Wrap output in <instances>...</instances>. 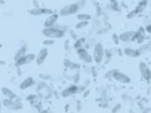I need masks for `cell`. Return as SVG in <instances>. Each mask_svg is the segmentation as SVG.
Wrapping results in <instances>:
<instances>
[{
    "mask_svg": "<svg viewBox=\"0 0 151 113\" xmlns=\"http://www.w3.org/2000/svg\"><path fill=\"white\" fill-rule=\"evenodd\" d=\"M129 113H136L134 109H131V108H130V109H129Z\"/></svg>",
    "mask_w": 151,
    "mask_h": 113,
    "instance_id": "obj_51",
    "label": "cell"
},
{
    "mask_svg": "<svg viewBox=\"0 0 151 113\" xmlns=\"http://www.w3.org/2000/svg\"><path fill=\"white\" fill-rule=\"evenodd\" d=\"M35 58H37V54H34V53H27L24 56H22V58L14 60L15 68H20V67H23V65H25V64L35 62Z\"/></svg>",
    "mask_w": 151,
    "mask_h": 113,
    "instance_id": "obj_6",
    "label": "cell"
},
{
    "mask_svg": "<svg viewBox=\"0 0 151 113\" xmlns=\"http://www.w3.org/2000/svg\"><path fill=\"white\" fill-rule=\"evenodd\" d=\"M139 51H140V54L142 55L144 53H146V51H149V44H142L140 46V48H137Z\"/></svg>",
    "mask_w": 151,
    "mask_h": 113,
    "instance_id": "obj_35",
    "label": "cell"
},
{
    "mask_svg": "<svg viewBox=\"0 0 151 113\" xmlns=\"http://www.w3.org/2000/svg\"><path fill=\"white\" fill-rule=\"evenodd\" d=\"M112 79H115L116 82H119L121 84H130L131 83V77L130 75H127L126 73L121 72V70H119V69H116V72H115V74H113Z\"/></svg>",
    "mask_w": 151,
    "mask_h": 113,
    "instance_id": "obj_9",
    "label": "cell"
},
{
    "mask_svg": "<svg viewBox=\"0 0 151 113\" xmlns=\"http://www.w3.org/2000/svg\"><path fill=\"white\" fill-rule=\"evenodd\" d=\"M69 34H70V36H72L74 40H76V39H78V38H79L77 34H76V31H74V30H69Z\"/></svg>",
    "mask_w": 151,
    "mask_h": 113,
    "instance_id": "obj_42",
    "label": "cell"
},
{
    "mask_svg": "<svg viewBox=\"0 0 151 113\" xmlns=\"http://www.w3.org/2000/svg\"><path fill=\"white\" fill-rule=\"evenodd\" d=\"M77 19H78V21H91L92 16H91V14H87V13H78Z\"/></svg>",
    "mask_w": 151,
    "mask_h": 113,
    "instance_id": "obj_24",
    "label": "cell"
},
{
    "mask_svg": "<svg viewBox=\"0 0 151 113\" xmlns=\"http://www.w3.org/2000/svg\"><path fill=\"white\" fill-rule=\"evenodd\" d=\"M145 30H146V33H147V34H150L151 35V24H147L145 26Z\"/></svg>",
    "mask_w": 151,
    "mask_h": 113,
    "instance_id": "obj_44",
    "label": "cell"
},
{
    "mask_svg": "<svg viewBox=\"0 0 151 113\" xmlns=\"http://www.w3.org/2000/svg\"><path fill=\"white\" fill-rule=\"evenodd\" d=\"M87 43V38H84V36H81V38H78V39H76L74 40V44H73V48L77 50L79 48H83L84 44Z\"/></svg>",
    "mask_w": 151,
    "mask_h": 113,
    "instance_id": "obj_22",
    "label": "cell"
},
{
    "mask_svg": "<svg viewBox=\"0 0 151 113\" xmlns=\"http://www.w3.org/2000/svg\"><path fill=\"white\" fill-rule=\"evenodd\" d=\"M76 94H78V84H69L64 89H62V92H60V97L63 98H69V97H73Z\"/></svg>",
    "mask_w": 151,
    "mask_h": 113,
    "instance_id": "obj_8",
    "label": "cell"
},
{
    "mask_svg": "<svg viewBox=\"0 0 151 113\" xmlns=\"http://www.w3.org/2000/svg\"><path fill=\"white\" fill-rule=\"evenodd\" d=\"M78 4V6H79V9H83V8H86V5H87V0H78V1H76Z\"/></svg>",
    "mask_w": 151,
    "mask_h": 113,
    "instance_id": "obj_37",
    "label": "cell"
},
{
    "mask_svg": "<svg viewBox=\"0 0 151 113\" xmlns=\"http://www.w3.org/2000/svg\"><path fill=\"white\" fill-rule=\"evenodd\" d=\"M0 4H1V5H3V4H4V0H0Z\"/></svg>",
    "mask_w": 151,
    "mask_h": 113,
    "instance_id": "obj_54",
    "label": "cell"
},
{
    "mask_svg": "<svg viewBox=\"0 0 151 113\" xmlns=\"http://www.w3.org/2000/svg\"><path fill=\"white\" fill-rule=\"evenodd\" d=\"M124 54L126 56H129V58H137V56H141L139 49L136 48H130V46H127V48L124 49Z\"/></svg>",
    "mask_w": 151,
    "mask_h": 113,
    "instance_id": "obj_18",
    "label": "cell"
},
{
    "mask_svg": "<svg viewBox=\"0 0 151 113\" xmlns=\"http://www.w3.org/2000/svg\"><path fill=\"white\" fill-rule=\"evenodd\" d=\"M69 107H70V106L67 104V106H65V108H64V111H65V112H68V111H69Z\"/></svg>",
    "mask_w": 151,
    "mask_h": 113,
    "instance_id": "obj_50",
    "label": "cell"
},
{
    "mask_svg": "<svg viewBox=\"0 0 151 113\" xmlns=\"http://www.w3.org/2000/svg\"><path fill=\"white\" fill-rule=\"evenodd\" d=\"M0 91H1V94L5 98H10V99H15V98L18 97L17 94H15V92L14 91H12L10 88L9 87H1V89H0Z\"/></svg>",
    "mask_w": 151,
    "mask_h": 113,
    "instance_id": "obj_20",
    "label": "cell"
},
{
    "mask_svg": "<svg viewBox=\"0 0 151 113\" xmlns=\"http://www.w3.org/2000/svg\"><path fill=\"white\" fill-rule=\"evenodd\" d=\"M106 10L111 11V13H120L121 11V6L117 3V0H110L106 5Z\"/></svg>",
    "mask_w": 151,
    "mask_h": 113,
    "instance_id": "obj_16",
    "label": "cell"
},
{
    "mask_svg": "<svg viewBox=\"0 0 151 113\" xmlns=\"http://www.w3.org/2000/svg\"><path fill=\"white\" fill-rule=\"evenodd\" d=\"M136 15H137V14H136V11H135V10H131V11H129V13H127L126 18H127V19H134Z\"/></svg>",
    "mask_w": 151,
    "mask_h": 113,
    "instance_id": "obj_39",
    "label": "cell"
},
{
    "mask_svg": "<svg viewBox=\"0 0 151 113\" xmlns=\"http://www.w3.org/2000/svg\"><path fill=\"white\" fill-rule=\"evenodd\" d=\"M149 53H151V44H149Z\"/></svg>",
    "mask_w": 151,
    "mask_h": 113,
    "instance_id": "obj_53",
    "label": "cell"
},
{
    "mask_svg": "<svg viewBox=\"0 0 151 113\" xmlns=\"http://www.w3.org/2000/svg\"><path fill=\"white\" fill-rule=\"evenodd\" d=\"M89 94H91V91H89V89H86V91L82 93V97H83V98H87Z\"/></svg>",
    "mask_w": 151,
    "mask_h": 113,
    "instance_id": "obj_43",
    "label": "cell"
},
{
    "mask_svg": "<svg viewBox=\"0 0 151 113\" xmlns=\"http://www.w3.org/2000/svg\"><path fill=\"white\" fill-rule=\"evenodd\" d=\"M137 44L142 45L145 44L146 41V30H145V26H140L137 30H136V34H135V40Z\"/></svg>",
    "mask_w": 151,
    "mask_h": 113,
    "instance_id": "obj_12",
    "label": "cell"
},
{
    "mask_svg": "<svg viewBox=\"0 0 151 113\" xmlns=\"http://www.w3.org/2000/svg\"><path fill=\"white\" fill-rule=\"evenodd\" d=\"M1 104L10 111H22L23 109V102L20 97H17L15 99H10V98H4L1 101Z\"/></svg>",
    "mask_w": 151,
    "mask_h": 113,
    "instance_id": "obj_3",
    "label": "cell"
},
{
    "mask_svg": "<svg viewBox=\"0 0 151 113\" xmlns=\"http://www.w3.org/2000/svg\"><path fill=\"white\" fill-rule=\"evenodd\" d=\"M79 82H81V73H79V72H76V73L73 74V77H72V83L78 84Z\"/></svg>",
    "mask_w": 151,
    "mask_h": 113,
    "instance_id": "obj_29",
    "label": "cell"
},
{
    "mask_svg": "<svg viewBox=\"0 0 151 113\" xmlns=\"http://www.w3.org/2000/svg\"><path fill=\"white\" fill-rule=\"evenodd\" d=\"M122 101H124V102H132V98L129 96V94H126V93H124V94H122Z\"/></svg>",
    "mask_w": 151,
    "mask_h": 113,
    "instance_id": "obj_38",
    "label": "cell"
},
{
    "mask_svg": "<svg viewBox=\"0 0 151 113\" xmlns=\"http://www.w3.org/2000/svg\"><path fill=\"white\" fill-rule=\"evenodd\" d=\"M147 4H149V0H140V1L137 3V5L135 6L134 10L136 11L137 15H140V14H142L145 11V9H146V6H147Z\"/></svg>",
    "mask_w": 151,
    "mask_h": 113,
    "instance_id": "obj_19",
    "label": "cell"
},
{
    "mask_svg": "<svg viewBox=\"0 0 151 113\" xmlns=\"http://www.w3.org/2000/svg\"><path fill=\"white\" fill-rule=\"evenodd\" d=\"M0 104H1V101H0Z\"/></svg>",
    "mask_w": 151,
    "mask_h": 113,
    "instance_id": "obj_57",
    "label": "cell"
},
{
    "mask_svg": "<svg viewBox=\"0 0 151 113\" xmlns=\"http://www.w3.org/2000/svg\"><path fill=\"white\" fill-rule=\"evenodd\" d=\"M81 109H82V103L77 101V111H81Z\"/></svg>",
    "mask_w": 151,
    "mask_h": 113,
    "instance_id": "obj_49",
    "label": "cell"
},
{
    "mask_svg": "<svg viewBox=\"0 0 151 113\" xmlns=\"http://www.w3.org/2000/svg\"><path fill=\"white\" fill-rule=\"evenodd\" d=\"M29 14L32 16H40V15H44L43 14V8H33L29 10Z\"/></svg>",
    "mask_w": 151,
    "mask_h": 113,
    "instance_id": "obj_25",
    "label": "cell"
},
{
    "mask_svg": "<svg viewBox=\"0 0 151 113\" xmlns=\"http://www.w3.org/2000/svg\"><path fill=\"white\" fill-rule=\"evenodd\" d=\"M27 101L29 102L32 106H35V103H37V102L42 101V98L38 96V93H37V94H28V96H27Z\"/></svg>",
    "mask_w": 151,
    "mask_h": 113,
    "instance_id": "obj_23",
    "label": "cell"
},
{
    "mask_svg": "<svg viewBox=\"0 0 151 113\" xmlns=\"http://www.w3.org/2000/svg\"><path fill=\"white\" fill-rule=\"evenodd\" d=\"M87 89V86L86 84H83V86H78V94H82L84 91Z\"/></svg>",
    "mask_w": 151,
    "mask_h": 113,
    "instance_id": "obj_40",
    "label": "cell"
},
{
    "mask_svg": "<svg viewBox=\"0 0 151 113\" xmlns=\"http://www.w3.org/2000/svg\"><path fill=\"white\" fill-rule=\"evenodd\" d=\"M64 49H65V50H69V49H70V46H69V40H65V41H64Z\"/></svg>",
    "mask_w": 151,
    "mask_h": 113,
    "instance_id": "obj_45",
    "label": "cell"
},
{
    "mask_svg": "<svg viewBox=\"0 0 151 113\" xmlns=\"http://www.w3.org/2000/svg\"><path fill=\"white\" fill-rule=\"evenodd\" d=\"M63 65H64V68L65 69H69V70H76V72H79L82 68V65L79 64V63H76L73 62V60H70L69 58H65L63 60Z\"/></svg>",
    "mask_w": 151,
    "mask_h": 113,
    "instance_id": "obj_14",
    "label": "cell"
},
{
    "mask_svg": "<svg viewBox=\"0 0 151 113\" xmlns=\"http://www.w3.org/2000/svg\"><path fill=\"white\" fill-rule=\"evenodd\" d=\"M58 19H59V14H57V13H53L52 15H48L43 23L44 28H50V26H54L55 24H58Z\"/></svg>",
    "mask_w": 151,
    "mask_h": 113,
    "instance_id": "obj_13",
    "label": "cell"
},
{
    "mask_svg": "<svg viewBox=\"0 0 151 113\" xmlns=\"http://www.w3.org/2000/svg\"><path fill=\"white\" fill-rule=\"evenodd\" d=\"M151 112V108L150 107H145L142 111H141V113H150Z\"/></svg>",
    "mask_w": 151,
    "mask_h": 113,
    "instance_id": "obj_46",
    "label": "cell"
},
{
    "mask_svg": "<svg viewBox=\"0 0 151 113\" xmlns=\"http://www.w3.org/2000/svg\"><path fill=\"white\" fill-rule=\"evenodd\" d=\"M33 5H34V8H40L39 3H38V0H33Z\"/></svg>",
    "mask_w": 151,
    "mask_h": 113,
    "instance_id": "obj_47",
    "label": "cell"
},
{
    "mask_svg": "<svg viewBox=\"0 0 151 113\" xmlns=\"http://www.w3.org/2000/svg\"><path fill=\"white\" fill-rule=\"evenodd\" d=\"M39 79L40 81H44V82H50L53 77H52L50 74H47V73H40L39 74Z\"/></svg>",
    "mask_w": 151,
    "mask_h": 113,
    "instance_id": "obj_28",
    "label": "cell"
},
{
    "mask_svg": "<svg viewBox=\"0 0 151 113\" xmlns=\"http://www.w3.org/2000/svg\"><path fill=\"white\" fill-rule=\"evenodd\" d=\"M139 72L141 74V78L144 79L146 83H151V69L149 67V64L141 60L139 63Z\"/></svg>",
    "mask_w": 151,
    "mask_h": 113,
    "instance_id": "obj_5",
    "label": "cell"
},
{
    "mask_svg": "<svg viewBox=\"0 0 151 113\" xmlns=\"http://www.w3.org/2000/svg\"><path fill=\"white\" fill-rule=\"evenodd\" d=\"M121 109H122V104L121 103H117V104H115L111 108V113H119Z\"/></svg>",
    "mask_w": 151,
    "mask_h": 113,
    "instance_id": "obj_32",
    "label": "cell"
},
{
    "mask_svg": "<svg viewBox=\"0 0 151 113\" xmlns=\"http://www.w3.org/2000/svg\"><path fill=\"white\" fill-rule=\"evenodd\" d=\"M27 53H28V45H27L25 41H23V43L20 44V46H19V49L15 51V54H14V60L24 56Z\"/></svg>",
    "mask_w": 151,
    "mask_h": 113,
    "instance_id": "obj_17",
    "label": "cell"
},
{
    "mask_svg": "<svg viewBox=\"0 0 151 113\" xmlns=\"http://www.w3.org/2000/svg\"><path fill=\"white\" fill-rule=\"evenodd\" d=\"M35 86V79L33 77H27L25 79H23L19 84V89L20 91H25V89L30 88V87H34Z\"/></svg>",
    "mask_w": 151,
    "mask_h": 113,
    "instance_id": "obj_15",
    "label": "cell"
},
{
    "mask_svg": "<svg viewBox=\"0 0 151 113\" xmlns=\"http://www.w3.org/2000/svg\"><path fill=\"white\" fill-rule=\"evenodd\" d=\"M149 20H150V24H151V11H150V14H149Z\"/></svg>",
    "mask_w": 151,
    "mask_h": 113,
    "instance_id": "obj_52",
    "label": "cell"
},
{
    "mask_svg": "<svg viewBox=\"0 0 151 113\" xmlns=\"http://www.w3.org/2000/svg\"><path fill=\"white\" fill-rule=\"evenodd\" d=\"M76 51H77L78 58L81 59V62H83L84 64H92V63H94V62H93V56H92V54L89 53L87 49L79 48V49H77Z\"/></svg>",
    "mask_w": 151,
    "mask_h": 113,
    "instance_id": "obj_7",
    "label": "cell"
},
{
    "mask_svg": "<svg viewBox=\"0 0 151 113\" xmlns=\"http://www.w3.org/2000/svg\"><path fill=\"white\" fill-rule=\"evenodd\" d=\"M135 34H136L135 30H125V31H122L121 34H119L120 41H122V43H130V41H134L135 40Z\"/></svg>",
    "mask_w": 151,
    "mask_h": 113,
    "instance_id": "obj_10",
    "label": "cell"
},
{
    "mask_svg": "<svg viewBox=\"0 0 151 113\" xmlns=\"http://www.w3.org/2000/svg\"><path fill=\"white\" fill-rule=\"evenodd\" d=\"M1 106H3V104H0V113H1V108H3Z\"/></svg>",
    "mask_w": 151,
    "mask_h": 113,
    "instance_id": "obj_55",
    "label": "cell"
},
{
    "mask_svg": "<svg viewBox=\"0 0 151 113\" xmlns=\"http://www.w3.org/2000/svg\"><path fill=\"white\" fill-rule=\"evenodd\" d=\"M1 48H3V44H1V43H0V49H1Z\"/></svg>",
    "mask_w": 151,
    "mask_h": 113,
    "instance_id": "obj_56",
    "label": "cell"
},
{
    "mask_svg": "<svg viewBox=\"0 0 151 113\" xmlns=\"http://www.w3.org/2000/svg\"><path fill=\"white\" fill-rule=\"evenodd\" d=\"M108 31V26H106V28H100L98 30H96L94 33H96L97 35H100V34H105V33H107Z\"/></svg>",
    "mask_w": 151,
    "mask_h": 113,
    "instance_id": "obj_36",
    "label": "cell"
},
{
    "mask_svg": "<svg viewBox=\"0 0 151 113\" xmlns=\"http://www.w3.org/2000/svg\"><path fill=\"white\" fill-rule=\"evenodd\" d=\"M34 87H35L37 93H43V92H45L50 86L48 84V82H44V81H40V79H39V82H38Z\"/></svg>",
    "mask_w": 151,
    "mask_h": 113,
    "instance_id": "obj_21",
    "label": "cell"
},
{
    "mask_svg": "<svg viewBox=\"0 0 151 113\" xmlns=\"http://www.w3.org/2000/svg\"><path fill=\"white\" fill-rule=\"evenodd\" d=\"M100 107L101 108H108L110 104H108V101H101L100 102Z\"/></svg>",
    "mask_w": 151,
    "mask_h": 113,
    "instance_id": "obj_41",
    "label": "cell"
},
{
    "mask_svg": "<svg viewBox=\"0 0 151 113\" xmlns=\"http://www.w3.org/2000/svg\"><path fill=\"white\" fill-rule=\"evenodd\" d=\"M113 51H115V49H106L105 50V60H103V62H105L106 64L110 62L111 58L113 56Z\"/></svg>",
    "mask_w": 151,
    "mask_h": 113,
    "instance_id": "obj_26",
    "label": "cell"
},
{
    "mask_svg": "<svg viewBox=\"0 0 151 113\" xmlns=\"http://www.w3.org/2000/svg\"><path fill=\"white\" fill-rule=\"evenodd\" d=\"M88 25H89V21H78L77 24H76L74 29L76 30H82V29H84V28H87Z\"/></svg>",
    "mask_w": 151,
    "mask_h": 113,
    "instance_id": "obj_27",
    "label": "cell"
},
{
    "mask_svg": "<svg viewBox=\"0 0 151 113\" xmlns=\"http://www.w3.org/2000/svg\"><path fill=\"white\" fill-rule=\"evenodd\" d=\"M48 55H49L48 48H42V49H39V51L37 53V58H35L37 65H42V64H43L45 60H47V58H48Z\"/></svg>",
    "mask_w": 151,
    "mask_h": 113,
    "instance_id": "obj_11",
    "label": "cell"
},
{
    "mask_svg": "<svg viewBox=\"0 0 151 113\" xmlns=\"http://www.w3.org/2000/svg\"><path fill=\"white\" fill-rule=\"evenodd\" d=\"M111 39H112V41H113V44L115 45H119L121 41H120V36H119V34H116V33H113V34L111 35Z\"/></svg>",
    "mask_w": 151,
    "mask_h": 113,
    "instance_id": "obj_31",
    "label": "cell"
},
{
    "mask_svg": "<svg viewBox=\"0 0 151 113\" xmlns=\"http://www.w3.org/2000/svg\"><path fill=\"white\" fill-rule=\"evenodd\" d=\"M79 6L77 3H70L67 4V5L62 6V9L59 10V16H70V15H76V14L79 13Z\"/></svg>",
    "mask_w": 151,
    "mask_h": 113,
    "instance_id": "obj_4",
    "label": "cell"
},
{
    "mask_svg": "<svg viewBox=\"0 0 151 113\" xmlns=\"http://www.w3.org/2000/svg\"><path fill=\"white\" fill-rule=\"evenodd\" d=\"M89 73H91V75H92V78H94L96 79L97 77H98V70H97V67H89Z\"/></svg>",
    "mask_w": 151,
    "mask_h": 113,
    "instance_id": "obj_33",
    "label": "cell"
},
{
    "mask_svg": "<svg viewBox=\"0 0 151 113\" xmlns=\"http://www.w3.org/2000/svg\"><path fill=\"white\" fill-rule=\"evenodd\" d=\"M43 45L45 48H48V46H53L54 45V39H48V38H45L43 40Z\"/></svg>",
    "mask_w": 151,
    "mask_h": 113,
    "instance_id": "obj_30",
    "label": "cell"
},
{
    "mask_svg": "<svg viewBox=\"0 0 151 113\" xmlns=\"http://www.w3.org/2000/svg\"><path fill=\"white\" fill-rule=\"evenodd\" d=\"M105 46L101 41H96L93 45V53H92V56H93V62L96 63L97 65H101L105 60Z\"/></svg>",
    "mask_w": 151,
    "mask_h": 113,
    "instance_id": "obj_1",
    "label": "cell"
},
{
    "mask_svg": "<svg viewBox=\"0 0 151 113\" xmlns=\"http://www.w3.org/2000/svg\"><path fill=\"white\" fill-rule=\"evenodd\" d=\"M115 72H116V69H110V70H107V72L105 73V78H106V79H112Z\"/></svg>",
    "mask_w": 151,
    "mask_h": 113,
    "instance_id": "obj_34",
    "label": "cell"
},
{
    "mask_svg": "<svg viewBox=\"0 0 151 113\" xmlns=\"http://www.w3.org/2000/svg\"><path fill=\"white\" fill-rule=\"evenodd\" d=\"M65 33L67 31L59 29V28H57L55 25L50 26V28H43V29H42V34H43L45 38H48V39H59V38H64Z\"/></svg>",
    "mask_w": 151,
    "mask_h": 113,
    "instance_id": "obj_2",
    "label": "cell"
},
{
    "mask_svg": "<svg viewBox=\"0 0 151 113\" xmlns=\"http://www.w3.org/2000/svg\"><path fill=\"white\" fill-rule=\"evenodd\" d=\"M37 113H49V108H43V109H42V111L37 112Z\"/></svg>",
    "mask_w": 151,
    "mask_h": 113,
    "instance_id": "obj_48",
    "label": "cell"
}]
</instances>
